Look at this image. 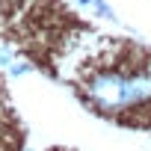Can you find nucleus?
<instances>
[{"label": "nucleus", "instance_id": "1", "mask_svg": "<svg viewBox=\"0 0 151 151\" xmlns=\"http://www.w3.org/2000/svg\"><path fill=\"white\" fill-rule=\"evenodd\" d=\"M86 95L92 98L95 107L113 113L124 107H136L151 101V71H98L92 77H86Z\"/></svg>", "mask_w": 151, "mask_h": 151}, {"label": "nucleus", "instance_id": "2", "mask_svg": "<svg viewBox=\"0 0 151 151\" xmlns=\"http://www.w3.org/2000/svg\"><path fill=\"white\" fill-rule=\"evenodd\" d=\"M77 3H80V6L95 9V12H98V15H104V18H116V12H113L107 3H104V0H77Z\"/></svg>", "mask_w": 151, "mask_h": 151}, {"label": "nucleus", "instance_id": "3", "mask_svg": "<svg viewBox=\"0 0 151 151\" xmlns=\"http://www.w3.org/2000/svg\"><path fill=\"white\" fill-rule=\"evenodd\" d=\"M9 59H12V56H9V50H6V47H0V65H12Z\"/></svg>", "mask_w": 151, "mask_h": 151}, {"label": "nucleus", "instance_id": "4", "mask_svg": "<svg viewBox=\"0 0 151 151\" xmlns=\"http://www.w3.org/2000/svg\"><path fill=\"white\" fill-rule=\"evenodd\" d=\"M9 68H12V74H24L27 71V65H9Z\"/></svg>", "mask_w": 151, "mask_h": 151}]
</instances>
